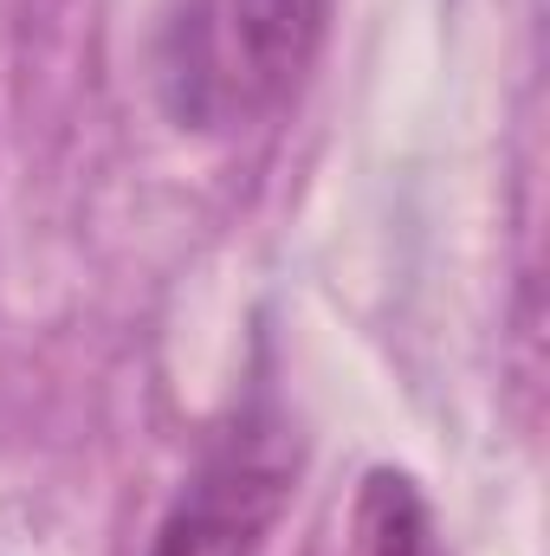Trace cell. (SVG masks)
Returning a JSON list of instances; mask_svg holds the SVG:
<instances>
[{"mask_svg": "<svg viewBox=\"0 0 550 556\" xmlns=\"http://www.w3.org/2000/svg\"><path fill=\"white\" fill-rule=\"evenodd\" d=\"M363 556H447L427 498L402 472H370L363 485Z\"/></svg>", "mask_w": 550, "mask_h": 556, "instance_id": "3", "label": "cell"}, {"mask_svg": "<svg viewBox=\"0 0 550 556\" xmlns=\"http://www.w3.org/2000/svg\"><path fill=\"white\" fill-rule=\"evenodd\" d=\"M324 39V0H208L195 20V91L221 111L278 104Z\"/></svg>", "mask_w": 550, "mask_h": 556, "instance_id": "1", "label": "cell"}, {"mask_svg": "<svg viewBox=\"0 0 550 556\" xmlns=\"http://www.w3.org/2000/svg\"><path fill=\"white\" fill-rule=\"evenodd\" d=\"M278 498H285V466H273L253 446H234L162 518L149 556H260V538L278 518Z\"/></svg>", "mask_w": 550, "mask_h": 556, "instance_id": "2", "label": "cell"}]
</instances>
